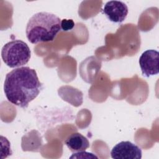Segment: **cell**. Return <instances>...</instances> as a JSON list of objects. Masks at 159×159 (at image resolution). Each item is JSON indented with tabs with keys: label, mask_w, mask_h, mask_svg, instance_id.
<instances>
[{
	"label": "cell",
	"mask_w": 159,
	"mask_h": 159,
	"mask_svg": "<svg viewBox=\"0 0 159 159\" xmlns=\"http://www.w3.org/2000/svg\"><path fill=\"white\" fill-rule=\"evenodd\" d=\"M42 88L35 70L29 66L16 68L9 72L4 83L7 99L22 108L28 107L29 102L39 95Z\"/></svg>",
	"instance_id": "6da1fadb"
},
{
	"label": "cell",
	"mask_w": 159,
	"mask_h": 159,
	"mask_svg": "<svg viewBox=\"0 0 159 159\" xmlns=\"http://www.w3.org/2000/svg\"><path fill=\"white\" fill-rule=\"evenodd\" d=\"M61 30V19L58 16L50 12H40L30 18L25 33L28 40L35 44L53 41Z\"/></svg>",
	"instance_id": "7a4b0ae2"
},
{
	"label": "cell",
	"mask_w": 159,
	"mask_h": 159,
	"mask_svg": "<svg viewBox=\"0 0 159 159\" xmlns=\"http://www.w3.org/2000/svg\"><path fill=\"white\" fill-rule=\"evenodd\" d=\"M30 57L31 52L29 46L20 40L10 41L2 48V59L10 68H19L27 64Z\"/></svg>",
	"instance_id": "3957f363"
},
{
	"label": "cell",
	"mask_w": 159,
	"mask_h": 159,
	"mask_svg": "<svg viewBox=\"0 0 159 159\" xmlns=\"http://www.w3.org/2000/svg\"><path fill=\"white\" fill-rule=\"evenodd\" d=\"M139 63L142 75L146 77L157 75L159 73V53L153 49L142 53Z\"/></svg>",
	"instance_id": "277c9868"
},
{
	"label": "cell",
	"mask_w": 159,
	"mask_h": 159,
	"mask_svg": "<svg viewBox=\"0 0 159 159\" xmlns=\"http://www.w3.org/2000/svg\"><path fill=\"white\" fill-rule=\"evenodd\" d=\"M142 154L140 148L129 141L118 143L111 152V157L115 159H140Z\"/></svg>",
	"instance_id": "5b68a950"
},
{
	"label": "cell",
	"mask_w": 159,
	"mask_h": 159,
	"mask_svg": "<svg viewBox=\"0 0 159 159\" xmlns=\"http://www.w3.org/2000/svg\"><path fill=\"white\" fill-rule=\"evenodd\" d=\"M128 7L123 2L119 1H110L104 5L103 12L109 20L120 23L126 18L128 14Z\"/></svg>",
	"instance_id": "8992f818"
},
{
	"label": "cell",
	"mask_w": 159,
	"mask_h": 159,
	"mask_svg": "<svg viewBox=\"0 0 159 159\" xmlns=\"http://www.w3.org/2000/svg\"><path fill=\"white\" fill-rule=\"evenodd\" d=\"M65 143L72 152L85 151L89 147L88 139L80 133H73L65 140Z\"/></svg>",
	"instance_id": "52a82bcc"
},
{
	"label": "cell",
	"mask_w": 159,
	"mask_h": 159,
	"mask_svg": "<svg viewBox=\"0 0 159 159\" xmlns=\"http://www.w3.org/2000/svg\"><path fill=\"white\" fill-rule=\"evenodd\" d=\"M75 26V23L72 19H63L61 20V28L63 31L71 30Z\"/></svg>",
	"instance_id": "ba28073f"
}]
</instances>
